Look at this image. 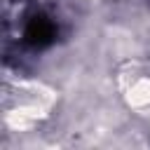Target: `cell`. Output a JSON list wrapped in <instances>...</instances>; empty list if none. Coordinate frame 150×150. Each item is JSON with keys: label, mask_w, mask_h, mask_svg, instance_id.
<instances>
[{"label": "cell", "mask_w": 150, "mask_h": 150, "mask_svg": "<svg viewBox=\"0 0 150 150\" xmlns=\"http://www.w3.org/2000/svg\"><path fill=\"white\" fill-rule=\"evenodd\" d=\"M54 38H56V26H54L52 19H47V16H33V19L26 23L23 40H26L30 47H35V49L47 47V45L54 42Z\"/></svg>", "instance_id": "obj_1"}]
</instances>
